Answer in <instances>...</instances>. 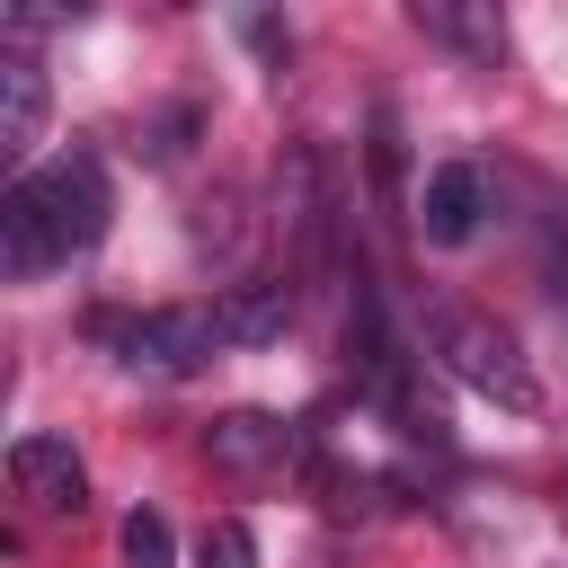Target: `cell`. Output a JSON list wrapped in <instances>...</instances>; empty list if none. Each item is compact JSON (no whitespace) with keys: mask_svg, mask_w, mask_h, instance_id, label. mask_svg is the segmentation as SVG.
<instances>
[{"mask_svg":"<svg viewBox=\"0 0 568 568\" xmlns=\"http://www.w3.org/2000/svg\"><path fill=\"white\" fill-rule=\"evenodd\" d=\"M106 213H115V195H106L98 151H62V160L9 178V195H0V266L18 284H36L44 266L98 248L106 240Z\"/></svg>","mask_w":568,"mask_h":568,"instance_id":"1","label":"cell"},{"mask_svg":"<svg viewBox=\"0 0 568 568\" xmlns=\"http://www.w3.org/2000/svg\"><path fill=\"white\" fill-rule=\"evenodd\" d=\"M89 337H98L124 373L178 382V373H195V364L222 346V320H213V302H160V311H98Z\"/></svg>","mask_w":568,"mask_h":568,"instance_id":"2","label":"cell"},{"mask_svg":"<svg viewBox=\"0 0 568 568\" xmlns=\"http://www.w3.org/2000/svg\"><path fill=\"white\" fill-rule=\"evenodd\" d=\"M426 337H435V355L453 364V382H470L479 399H497V408H515V417H532V408H541V382H532L524 346H515L488 311H435V320H426Z\"/></svg>","mask_w":568,"mask_h":568,"instance_id":"3","label":"cell"},{"mask_svg":"<svg viewBox=\"0 0 568 568\" xmlns=\"http://www.w3.org/2000/svg\"><path fill=\"white\" fill-rule=\"evenodd\" d=\"M204 453H213L222 470H240V479H284V470H302V462H311V435H302L293 417L231 408V417H213V426H204Z\"/></svg>","mask_w":568,"mask_h":568,"instance_id":"4","label":"cell"},{"mask_svg":"<svg viewBox=\"0 0 568 568\" xmlns=\"http://www.w3.org/2000/svg\"><path fill=\"white\" fill-rule=\"evenodd\" d=\"M9 488L36 506V515H80L89 506V470L62 435H18L9 444Z\"/></svg>","mask_w":568,"mask_h":568,"instance_id":"5","label":"cell"},{"mask_svg":"<svg viewBox=\"0 0 568 568\" xmlns=\"http://www.w3.org/2000/svg\"><path fill=\"white\" fill-rule=\"evenodd\" d=\"M479 213H488V178H479L470 160L426 169V186H417V231H426L435 248H462V240L479 231Z\"/></svg>","mask_w":568,"mask_h":568,"instance_id":"6","label":"cell"},{"mask_svg":"<svg viewBox=\"0 0 568 568\" xmlns=\"http://www.w3.org/2000/svg\"><path fill=\"white\" fill-rule=\"evenodd\" d=\"M213 320H222V346H275V337L293 328V284H284V275L231 284V293L213 302Z\"/></svg>","mask_w":568,"mask_h":568,"instance_id":"7","label":"cell"},{"mask_svg":"<svg viewBox=\"0 0 568 568\" xmlns=\"http://www.w3.org/2000/svg\"><path fill=\"white\" fill-rule=\"evenodd\" d=\"M36 133H44V62L9 44V53H0V151L27 160Z\"/></svg>","mask_w":568,"mask_h":568,"instance_id":"8","label":"cell"},{"mask_svg":"<svg viewBox=\"0 0 568 568\" xmlns=\"http://www.w3.org/2000/svg\"><path fill=\"white\" fill-rule=\"evenodd\" d=\"M417 36H435V44L470 53V62H497V53H506V18H488V9H453V0H417Z\"/></svg>","mask_w":568,"mask_h":568,"instance_id":"9","label":"cell"},{"mask_svg":"<svg viewBox=\"0 0 568 568\" xmlns=\"http://www.w3.org/2000/svg\"><path fill=\"white\" fill-rule=\"evenodd\" d=\"M124 568H178V532L160 506H133L124 515Z\"/></svg>","mask_w":568,"mask_h":568,"instance_id":"10","label":"cell"},{"mask_svg":"<svg viewBox=\"0 0 568 568\" xmlns=\"http://www.w3.org/2000/svg\"><path fill=\"white\" fill-rule=\"evenodd\" d=\"M195 568H257V541H248V524H240V515L204 524V541H195Z\"/></svg>","mask_w":568,"mask_h":568,"instance_id":"11","label":"cell"}]
</instances>
